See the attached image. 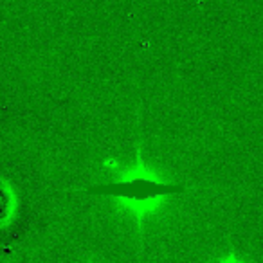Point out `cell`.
I'll list each match as a JSON object with an SVG mask.
<instances>
[{
	"instance_id": "6da1fadb",
	"label": "cell",
	"mask_w": 263,
	"mask_h": 263,
	"mask_svg": "<svg viewBox=\"0 0 263 263\" xmlns=\"http://www.w3.org/2000/svg\"><path fill=\"white\" fill-rule=\"evenodd\" d=\"M184 190L186 187L182 184L168 182V180L155 175L146 166V162L143 161V150H141V144L137 143L136 164L132 166V168H124L123 173L117 179L103 184H94V186L83 190V193L94 195V197L116 198V200L123 202L128 211L136 216L137 220L141 234V252H143L144 218L150 213H154L157 209V205H161L166 197L184 193Z\"/></svg>"
}]
</instances>
